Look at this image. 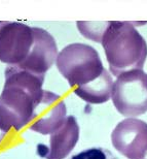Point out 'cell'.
Returning a JSON list of instances; mask_svg holds the SVG:
<instances>
[{
  "mask_svg": "<svg viewBox=\"0 0 147 159\" xmlns=\"http://www.w3.org/2000/svg\"><path fill=\"white\" fill-rule=\"evenodd\" d=\"M100 43L112 75H119L144 66L147 43L131 22H107Z\"/></svg>",
  "mask_w": 147,
  "mask_h": 159,
  "instance_id": "2",
  "label": "cell"
},
{
  "mask_svg": "<svg viewBox=\"0 0 147 159\" xmlns=\"http://www.w3.org/2000/svg\"><path fill=\"white\" fill-rule=\"evenodd\" d=\"M111 142L128 159H147V123L135 118L123 120L111 133Z\"/></svg>",
  "mask_w": 147,
  "mask_h": 159,
  "instance_id": "6",
  "label": "cell"
},
{
  "mask_svg": "<svg viewBox=\"0 0 147 159\" xmlns=\"http://www.w3.org/2000/svg\"><path fill=\"white\" fill-rule=\"evenodd\" d=\"M33 39L32 27L20 22L0 21V61L19 65L29 54Z\"/></svg>",
  "mask_w": 147,
  "mask_h": 159,
  "instance_id": "5",
  "label": "cell"
},
{
  "mask_svg": "<svg viewBox=\"0 0 147 159\" xmlns=\"http://www.w3.org/2000/svg\"><path fill=\"white\" fill-rule=\"evenodd\" d=\"M113 106L126 117H136L147 112V75L134 69L118 75L112 87Z\"/></svg>",
  "mask_w": 147,
  "mask_h": 159,
  "instance_id": "4",
  "label": "cell"
},
{
  "mask_svg": "<svg viewBox=\"0 0 147 159\" xmlns=\"http://www.w3.org/2000/svg\"><path fill=\"white\" fill-rule=\"evenodd\" d=\"M70 159H118L111 153L110 150L105 148H91L79 153L72 155Z\"/></svg>",
  "mask_w": 147,
  "mask_h": 159,
  "instance_id": "10",
  "label": "cell"
},
{
  "mask_svg": "<svg viewBox=\"0 0 147 159\" xmlns=\"http://www.w3.org/2000/svg\"><path fill=\"white\" fill-rule=\"evenodd\" d=\"M66 104L59 95L43 90L34 107L29 128L40 134H52L66 119Z\"/></svg>",
  "mask_w": 147,
  "mask_h": 159,
  "instance_id": "7",
  "label": "cell"
},
{
  "mask_svg": "<svg viewBox=\"0 0 147 159\" xmlns=\"http://www.w3.org/2000/svg\"><path fill=\"white\" fill-rule=\"evenodd\" d=\"M8 132V130L5 128V127H3L1 125V123H0V144H1V142L3 141V139L5 138L6 133Z\"/></svg>",
  "mask_w": 147,
  "mask_h": 159,
  "instance_id": "11",
  "label": "cell"
},
{
  "mask_svg": "<svg viewBox=\"0 0 147 159\" xmlns=\"http://www.w3.org/2000/svg\"><path fill=\"white\" fill-rule=\"evenodd\" d=\"M33 43L27 57L18 66L36 75H43L52 67L58 57V48L55 39L46 30L39 27H32Z\"/></svg>",
  "mask_w": 147,
  "mask_h": 159,
  "instance_id": "8",
  "label": "cell"
},
{
  "mask_svg": "<svg viewBox=\"0 0 147 159\" xmlns=\"http://www.w3.org/2000/svg\"><path fill=\"white\" fill-rule=\"evenodd\" d=\"M60 74L74 90L85 88L110 74L94 48L85 43H71L58 54L56 60Z\"/></svg>",
  "mask_w": 147,
  "mask_h": 159,
  "instance_id": "3",
  "label": "cell"
},
{
  "mask_svg": "<svg viewBox=\"0 0 147 159\" xmlns=\"http://www.w3.org/2000/svg\"><path fill=\"white\" fill-rule=\"evenodd\" d=\"M43 75H36L8 65L5 83L0 94V123L9 131L11 127L20 130L31 121L34 107L42 95Z\"/></svg>",
  "mask_w": 147,
  "mask_h": 159,
  "instance_id": "1",
  "label": "cell"
},
{
  "mask_svg": "<svg viewBox=\"0 0 147 159\" xmlns=\"http://www.w3.org/2000/svg\"><path fill=\"white\" fill-rule=\"evenodd\" d=\"M79 139V126L75 117H66L64 123L50 134L49 144H38L36 152L44 159H65Z\"/></svg>",
  "mask_w": 147,
  "mask_h": 159,
  "instance_id": "9",
  "label": "cell"
}]
</instances>
